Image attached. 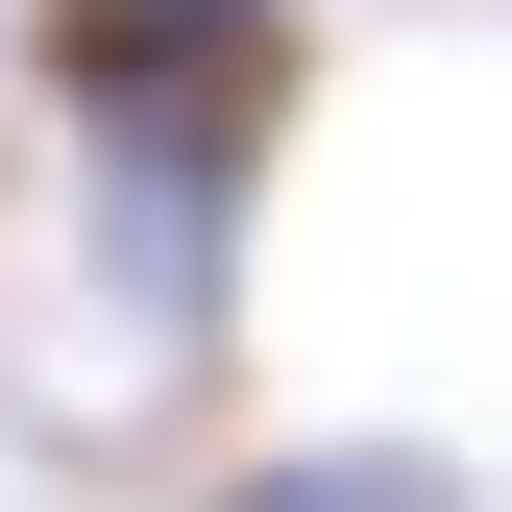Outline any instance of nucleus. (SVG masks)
<instances>
[{"label":"nucleus","instance_id":"nucleus-1","mask_svg":"<svg viewBox=\"0 0 512 512\" xmlns=\"http://www.w3.org/2000/svg\"><path fill=\"white\" fill-rule=\"evenodd\" d=\"M244 512H488L464 464H415V439H317V464H269Z\"/></svg>","mask_w":512,"mask_h":512}]
</instances>
